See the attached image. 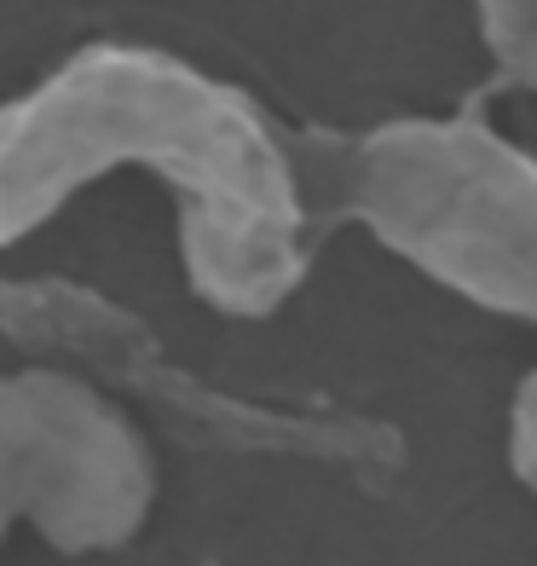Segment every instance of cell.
Here are the masks:
<instances>
[{"instance_id": "8992f818", "label": "cell", "mask_w": 537, "mask_h": 566, "mask_svg": "<svg viewBox=\"0 0 537 566\" xmlns=\"http://www.w3.org/2000/svg\"><path fill=\"white\" fill-rule=\"evenodd\" d=\"M508 451H515V474L537 492V376H526V388L515 399V440H508Z\"/></svg>"}, {"instance_id": "5b68a950", "label": "cell", "mask_w": 537, "mask_h": 566, "mask_svg": "<svg viewBox=\"0 0 537 566\" xmlns=\"http://www.w3.org/2000/svg\"><path fill=\"white\" fill-rule=\"evenodd\" d=\"M474 18L497 82L537 93V0H474Z\"/></svg>"}, {"instance_id": "277c9868", "label": "cell", "mask_w": 537, "mask_h": 566, "mask_svg": "<svg viewBox=\"0 0 537 566\" xmlns=\"http://www.w3.org/2000/svg\"><path fill=\"white\" fill-rule=\"evenodd\" d=\"M0 329L18 342H53L93 370H105L145 399H157L173 422L202 428L225 446H272V451H318L341 462H393V433L365 422H306L284 410H249L225 394H209L186 370L157 358L134 318H122L105 295L75 283H0Z\"/></svg>"}, {"instance_id": "6da1fadb", "label": "cell", "mask_w": 537, "mask_h": 566, "mask_svg": "<svg viewBox=\"0 0 537 566\" xmlns=\"http://www.w3.org/2000/svg\"><path fill=\"white\" fill-rule=\"evenodd\" d=\"M116 163L179 191L191 290L220 313H277L313 266L318 191L301 150L249 93L150 46H87L0 105V243L46 226Z\"/></svg>"}, {"instance_id": "7a4b0ae2", "label": "cell", "mask_w": 537, "mask_h": 566, "mask_svg": "<svg viewBox=\"0 0 537 566\" xmlns=\"http://www.w3.org/2000/svg\"><path fill=\"white\" fill-rule=\"evenodd\" d=\"M313 145L324 209L365 220L399 261L485 313L537 324V157L480 105Z\"/></svg>"}, {"instance_id": "3957f363", "label": "cell", "mask_w": 537, "mask_h": 566, "mask_svg": "<svg viewBox=\"0 0 537 566\" xmlns=\"http://www.w3.org/2000/svg\"><path fill=\"white\" fill-rule=\"evenodd\" d=\"M157 474L139 433L59 370L0 376V537L30 521L64 555L139 532Z\"/></svg>"}]
</instances>
